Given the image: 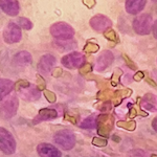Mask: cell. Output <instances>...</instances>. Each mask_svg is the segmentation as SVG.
<instances>
[{"mask_svg":"<svg viewBox=\"0 0 157 157\" xmlns=\"http://www.w3.org/2000/svg\"><path fill=\"white\" fill-rule=\"evenodd\" d=\"M49 32L52 37L61 41L70 40L75 37V29H72V26L63 21L56 22L52 24L49 29Z\"/></svg>","mask_w":157,"mask_h":157,"instance_id":"1","label":"cell"},{"mask_svg":"<svg viewBox=\"0 0 157 157\" xmlns=\"http://www.w3.org/2000/svg\"><path fill=\"white\" fill-rule=\"evenodd\" d=\"M153 25V18L149 14L139 15L133 20V29L136 34L140 36L149 35Z\"/></svg>","mask_w":157,"mask_h":157,"instance_id":"2","label":"cell"},{"mask_svg":"<svg viewBox=\"0 0 157 157\" xmlns=\"http://www.w3.org/2000/svg\"><path fill=\"white\" fill-rule=\"evenodd\" d=\"M19 101L16 97H9L0 103V117L4 120L12 118L17 113Z\"/></svg>","mask_w":157,"mask_h":157,"instance_id":"3","label":"cell"},{"mask_svg":"<svg viewBox=\"0 0 157 157\" xmlns=\"http://www.w3.org/2000/svg\"><path fill=\"white\" fill-rule=\"evenodd\" d=\"M54 140L61 149L65 151L71 150L75 146V135L69 130H62L56 133Z\"/></svg>","mask_w":157,"mask_h":157,"instance_id":"4","label":"cell"},{"mask_svg":"<svg viewBox=\"0 0 157 157\" xmlns=\"http://www.w3.org/2000/svg\"><path fill=\"white\" fill-rule=\"evenodd\" d=\"M0 150L6 155L14 154L16 151V140L11 132L0 127Z\"/></svg>","mask_w":157,"mask_h":157,"instance_id":"5","label":"cell"},{"mask_svg":"<svg viewBox=\"0 0 157 157\" xmlns=\"http://www.w3.org/2000/svg\"><path fill=\"white\" fill-rule=\"evenodd\" d=\"M22 38L21 29L15 22H10L3 30V40L7 44H14L20 42Z\"/></svg>","mask_w":157,"mask_h":157,"instance_id":"6","label":"cell"},{"mask_svg":"<svg viewBox=\"0 0 157 157\" xmlns=\"http://www.w3.org/2000/svg\"><path fill=\"white\" fill-rule=\"evenodd\" d=\"M85 62V57L83 54L78 52H72L70 54L61 59V63L62 65H64L65 67L69 68V69H75V68H80L81 66L84 65Z\"/></svg>","mask_w":157,"mask_h":157,"instance_id":"7","label":"cell"},{"mask_svg":"<svg viewBox=\"0 0 157 157\" xmlns=\"http://www.w3.org/2000/svg\"><path fill=\"white\" fill-rule=\"evenodd\" d=\"M89 24L91 29H94L95 32L104 33L106 29H110L111 25H112V21L105 15H95L94 17L90 19Z\"/></svg>","mask_w":157,"mask_h":157,"instance_id":"8","label":"cell"},{"mask_svg":"<svg viewBox=\"0 0 157 157\" xmlns=\"http://www.w3.org/2000/svg\"><path fill=\"white\" fill-rule=\"evenodd\" d=\"M56 58L52 55H45L40 59L38 63V70L42 75H49L52 71L55 65H56Z\"/></svg>","mask_w":157,"mask_h":157,"instance_id":"9","label":"cell"},{"mask_svg":"<svg viewBox=\"0 0 157 157\" xmlns=\"http://www.w3.org/2000/svg\"><path fill=\"white\" fill-rule=\"evenodd\" d=\"M0 9L9 16L16 17L20 12L19 1L18 0H0Z\"/></svg>","mask_w":157,"mask_h":157,"instance_id":"10","label":"cell"},{"mask_svg":"<svg viewBox=\"0 0 157 157\" xmlns=\"http://www.w3.org/2000/svg\"><path fill=\"white\" fill-rule=\"evenodd\" d=\"M114 57L113 54L109 50H104V52L98 56V58L97 59V63H95V69L98 71H103L106 68H108L112 64Z\"/></svg>","mask_w":157,"mask_h":157,"instance_id":"11","label":"cell"},{"mask_svg":"<svg viewBox=\"0 0 157 157\" xmlns=\"http://www.w3.org/2000/svg\"><path fill=\"white\" fill-rule=\"evenodd\" d=\"M37 152L41 157H61V152L50 144H40L37 147Z\"/></svg>","mask_w":157,"mask_h":157,"instance_id":"12","label":"cell"},{"mask_svg":"<svg viewBox=\"0 0 157 157\" xmlns=\"http://www.w3.org/2000/svg\"><path fill=\"white\" fill-rule=\"evenodd\" d=\"M146 0H126L125 9L130 15H137L144 10Z\"/></svg>","mask_w":157,"mask_h":157,"instance_id":"13","label":"cell"},{"mask_svg":"<svg viewBox=\"0 0 157 157\" xmlns=\"http://www.w3.org/2000/svg\"><path fill=\"white\" fill-rule=\"evenodd\" d=\"M109 120L110 117L107 114H103L98 117V123H97V125H98V133L101 135H108V132L112 128V124H111L112 121H109Z\"/></svg>","mask_w":157,"mask_h":157,"instance_id":"14","label":"cell"},{"mask_svg":"<svg viewBox=\"0 0 157 157\" xmlns=\"http://www.w3.org/2000/svg\"><path fill=\"white\" fill-rule=\"evenodd\" d=\"M58 116V112L55 109H48V108H44L41 109L38 113L37 117L35 118V123H40L43 121H49V120H54Z\"/></svg>","mask_w":157,"mask_h":157,"instance_id":"15","label":"cell"},{"mask_svg":"<svg viewBox=\"0 0 157 157\" xmlns=\"http://www.w3.org/2000/svg\"><path fill=\"white\" fill-rule=\"evenodd\" d=\"M32 55L29 52H25V50L18 52L14 57V63L18 66H27L32 63Z\"/></svg>","mask_w":157,"mask_h":157,"instance_id":"16","label":"cell"},{"mask_svg":"<svg viewBox=\"0 0 157 157\" xmlns=\"http://www.w3.org/2000/svg\"><path fill=\"white\" fill-rule=\"evenodd\" d=\"M14 88V83L7 78H0V101L10 94Z\"/></svg>","mask_w":157,"mask_h":157,"instance_id":"17","label":"cell"},{"mask_svg":"<svg viewBox=\"0 0 157 157\" xmlns=\"http://www.w3.org/2000/svg\"><path fill=\"white\" fill-rule=\"evenodd\" d=\"M21 95L23 97L24 100L27 101H35L38 100L40 98V90H38L37 87H29L25 88V89H22L21 91Z\"/></svg>","mask_w":157,"mask_h":157,"instance_id":"18","label":"cell"},{"mask_svg":"<svg viewBox=\"0 0 157 157\" xmlns=\"http://www.w3.org/2000/svg\"><path fill=\"white\" fill-rule=\"evenodd\" d=\"M141 106L147 110L150 111H157V100L154 95L148 94L144 98L143 102H141Z\"/></svg>","mask_w":157,"mask_h":157,"instance_id":"19","label":"cell"},{"mask_svg":"<svg viewBox=\"0 0 157 157\" xmlns=\"http://www.w3.org/2000/svg\"><path fill=\"white\" fill-rule=\"evenodd\" d=\"M97 121H98V117L94 114L88 116L86 120L82 121V124L80 125L81 128L83 129H93L97 127Z\"/></svg>","mask_w":157,"mask_h":157,"instance_id":"20","label":"cell"},{"mask_svg":"<svg viewBox=\"0 0 157 157\" xmlns=\"http://www.w3.org/2000/svg\"><path fill=\"white\" fill-rule=\"evenodd\" d=\"M17 24L19 25V27H22V29H26V30H29L33 29L34 24L32 23L29 19L25 18V17H20V18L17 19Z\"/></svg>","mask_w":157,"mask_h":157,"instance_id":"21","label":"cell"},{"mask_svg":"<svg viewBox=\"0 0 157 157\" xmlns=\"http://www.w3.org/2000/svg\"><path fill=\"white\" fill-rule=\"evenodd\" d=\"M104 37L106 38L109 41H112V42H118V36L116 34V32L114 29H108L104 32Z\"/></svg>","mask_w":157,"mask_h":157,"instance_id":"22","label":"cell"},{"mask_svg":"<svg viewBox=\"0 0 157 157\" xmlns=\"http://www.w3.org/2000/svg\"><path fill=\"white\" fill-rule=\"evenodd\" d=\"M98 49H100V46L93 42H87L84 46V52L87 54H94V52H98Z\"/></svg>","mask_w":157,"mask_h":157,"instance_id":"23","label":"cell"},{"mask_svg":"<svg viewBox=\"0 0 157 157\" xmlns=\"http://www.w3.org/2000/svg\"><path fill=\"white\" fill-rule=\"evenodd\" d=\"M43 92H44V95H45V98H47V101L50 103H55L56 102V100H57V97H56V94L52 91H50V90H47V89H45V90H43Z\"/></svg>","mask_w":157,"mask_h":157,"instance_id":"24","label":"cell"},{"mask_svg":"<svg viewBox=\"0 0 157 157\" xmlns=\"http://www.w3.org/2000/svg\"><path fill=\"white\" fill-rule=\"evenodd\" d=\"M29 87H30V84H29V81H26V80H19L18 82L16 83L17 90L25 89V88H29Z\"/></svg>","mask_w":157,"mask_h":157,"instance_id":"25","label":"cell"},{"mask_svg":"<svg viewBox=\"0 0 157 157\" xmlns=\"http://www.w3.org/2000/svg\"><path fill=\"white\" fill-rule=\"evenodd\" d=\"M37 82H38L37 83L38 90H45V85H46V83H45V80L40 75H37Z\"/></svg>","mask_w":157,"mask_h":157,"instance_id":"26","label":"cell"},{"mask_svg":"<svg viewBox=\"0 0 157 157\" xmlns=\"http://www.w3.org/2000/svg\"><path fill=\"white\" fill-rule=\"evenodd\" d=\"M92 145H94L97 147H105V146H107V140L104 138L94 137L92 140Z\"/></svg>","mask_w":157,"mask_h":157,"instance_id":"27","label":"cell"},{"mask_svg":"<svg viewBox=\"0 0 157 157\" xmlns=\"http://www.w3.org/2000/svg\"><path fill=\"white\" fill-rule=\"evenodd\" d=\"M92 71V65L91 64H85L84 66L80 67V73L81 75H87V73H90Z\"/></svg>","mask_w":157,"mask_h":157,"instance_id":"28","label":"cell"},{"mask_svg":"<svg viewBox=\"0 0 157 157\" xmlns=\"http://www.w3.org/2000/svg\"><path fill=\"white\" fill-rule=\"evenodd\" d=\"M84 6H86L88 9H92L97 4V0H82Z\"/></svg>","mask_w":157,"mask_h":157,"instance_id":"29","label":"cell"},{"mask_svg":"<svg viewBox=\"0 0 157 157\" xmlns=\"http://www.w3.org/2000/svg\"><path fill=\"white\" fill-rule=\"evenodd\" d=\"M62 73H63V71H62V69H61V68H55V69L52 71V75L54 78H59V77L62 75Z\"/></svg>","mask_w":157,"mask_h":157,"instance_id":"30","label":"cell"},{"mask_svg":"<svg viewBox=\"0 0 157 157\" xmlns=\"http://www.w3.org/2000/svg\"><path fill=\"white\" fill-rule=\"evenodd\" d=\"M152 34H153L154 38L157 40V20L155 22H153V25H152Z\"/></svg>","mask_w":157,"mask_h":157,"instance_id":"31","label":"cell"},{"mask_svg":"<svg viewBox=\"0 0 157 157\" xmlns=\"http://www.w3.org/2000/svg\"><path fill=\"white\" fill-rule=\"evenodd\" d=\"M143 78H144V73L141 71H138L135 75H134V80L137 81V82H139L140 80H143Z\"/></svg>","mask_w":157,"mask_h":157,"instance_id":"32","label":"cell"},{"mask_svg":"<svg viewBox=\"0 0 157 157\" xmlns=\"http://www.w3.org/2000/svg\"><path fill=\"white\" fill-rule=\"evenodd\" d=\"M64 120H65V121H70V123H72V124H75V123H77V120H75V118L71 117V116L68 115V114H66V115L64 116Z\"/></svg>","mask_w":157,"mask_h":157,"instance_id":"33","label":"cell"},{"mask_svg":"<svg viewBox=\"0 0 157 157\" xmlns=\"http://www.w3.org/2000/svg\"><path fill=\"white\" fill-rule=\"evenodd\" d=\"M124 59L125 60H127V62H128V64H129V67L130 68H132V69H134L135 68V65L133 64L132 62H131L130 60H129V58H128V56H126V55H124Z\"/></svg>","mask_w":157,"mask_h":157,"instance_id":"34","label":"cell"},{"mask_svg":"<svg viewBox=\"0 0 157 157\" xmlns=\"http://www.w3.org/2000/svg\"><path fill=\"white\" fill-rule=\"evenodd\" d=\"M152 127H153L154 130H155L156 132H157V116H156L155 118H154L153 121H152Z\"/></svg>","mask_w":157,"mask_h":157,"instance_id":"35","label":"cell"},{"mask_svg":"<svg viewBox=\"0 0 157 157\" xmlns=\"http://www.w3.org/2000/svg\"><path fill=\"white\" fill-rule=\"evenodd\" d=\"M153 1H154V2H156V3H157V0H153Z\"/></svg>","mask_w":157,"mask_h":157,"instance_id":"36","label":"cell"}]
</instances>
